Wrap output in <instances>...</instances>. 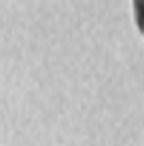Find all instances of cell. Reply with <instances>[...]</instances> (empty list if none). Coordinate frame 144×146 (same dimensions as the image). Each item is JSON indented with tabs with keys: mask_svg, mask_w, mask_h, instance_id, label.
Here are the masks:
<instances>
[{
	"mask_svg": "<svg viewBox=\"0 0 144 146\" xmlns=\"http://www.w3.org/2000/svg\"><path fill=\"white\" fill-rule=\"evenodd\" d=\"M133 21L144 34V0H133Z\"/></svg>",
	"mask_w": 144,
	"mask_h": 146,
	"instance_id": "6da1fadb",
	"label": "cell"
}]
</instances>
